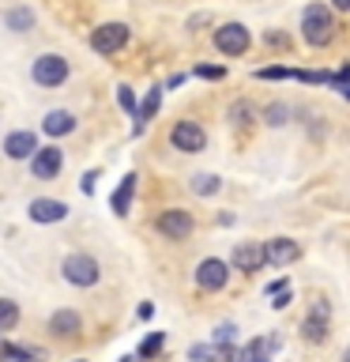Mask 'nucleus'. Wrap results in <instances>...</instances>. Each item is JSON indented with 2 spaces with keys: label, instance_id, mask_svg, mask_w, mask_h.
Instances as JSON below:
<instances>
[{
  "label": "nucleus",
  "instance_id": "f257e3e1",
  "mask_svg": "<svg viewBox=\"0 0 350 362\" xmlns=\"http://www.w3.org/2000/svg\"><path fill=\"white\" fill-rule=\"evenodd\" d=\"M301 38L309 42V45H327L335 38V16H332V8L327 4H309L305 8V16H301Z\"/></svg>",
  "mask_w": 350,
  "mask_h": 362
},
{
  "label": "nucleus",
  "instance_id": "f03ea898",
  "mask_svg": "<svg viewBox=\"0 0 350 362\" xmlns=\"http://www.w3.org/2000/svg\"><path fill=\"white\" fill-rule=\"evenodd\" d=\"M30 76H34V83H38V87H61L68 79V61L61 53H45V57L34 61Z\"/></svg>",
  "mask_w": 350,
  "mask_h": 362
},
{
  "label": "nucleus",
  "instance_id": "7ed1b4c3",
  "mask_svg": "<svg viewBox=\"0 0 350 362\" xmlns=\"http://www.w3.org/2000/svg\"><path fill=\"white\" fill-rule=\"evenodd\" d=\"M102 276V268H98V260L95 257H87V253H72L64 260V279L68 283H76V287H95Z\"/></svg>",
  "mask_w": 350,
  "mask_h": 362
},
{
  "label": "nucleus",
  "instance_id": "20e7f679",
  "mask_svg": "<svg viewBox=\"0 0 350 362\" xmlns=\"http://www.w3.org/2000/svg\"><path fill=\"white\" fill-rule=\"evenodd\" d=\"M169 144H174L177 151H185V155H196V151L207 147V132H203L196 121H177L174 132H169Z\"/></svg>",
  "mask_w": 350,
  "mask_h": 362
},
{
  "label": "nucleus",
  "instance_id": "39448f33",
  "mask_svg": "<svg viewBox=\"0 0 350 362\" xmlns=\"http://www.w3.org/2000/svg\"><path fill=\"white\" fill-rule=\"evenodd\" d=\"M128 45V27L124 23H102V27L90 34V49L95 53H117Z\"/></svg>",
  "mask_w": 350,
  "mask_h": 362
},
{
  "label": "nucleus",
  "instance_id": "423d86ee",
  "mask_svg": "<svg viewBox=\"0 0 350 362\" xmlns=\"http://www.w3.org/2000/svg\"><path fill=\"white\" fill-rule=\"evenodd\" d=\"M215 45H219V53H226V57H241L248 49V30L241 23H226V27L215 30Z\"/></svg>",
  "mask_w": 350,
  "mask_h": 362
},
{
  "label": "nucleus",
  "instance_id": "0eeeda50",
  "mask_svg": "<svg viewBox=\"0 0 350 362\" xmlns=\"http://www.w3.org/2000/svg\"><path fill=\"white\" fill-rule=\"evenodd\" d=\"M192 215L188 211H181V208H169V211H162L158 215V230H162L166 238H174V242H185V238L192 234Z\"/></svg>",
  "mask_w": 350,
  "mask_h": 362
},
{
  "label": "nucleus",
  "instance_id": "6e6552de",
  "mask_svg": "<svg viewBox=\"0 0 350 362\" xmlns=\"http://www.w3.org/2000/svg\"><path fill=\"white\" fill-rule=\"evenodd\" d=\"M226 279H230V264H226V260L207 257V260H203V264L196 268V283H200L203 291H222Z\"/></svg>",
  "mask_w": 350,
  "mask_h": 362
},
{
  "label": "nucleus",
  "instance_id": "1a4fd4ad",
  "mask_svg": "<svg viewBox=\"0 0 350 362\" xmlns=\"http://www.w3.org/2000/svg\"><path fill=\"white\" fill-rule=\"evenodd\" d=\"M61 163H64L61 147H42V151L30 155V170H34V177H42V181L61 174Z\"/></svg>",
  "mask_w": 350,
  "mask_h": 362
},
{
  "label": "nucleus",
  "instance_id": "9d476101",
  "mask_svg": "<svg viewBox=\"0 0 350 362\" xmlns=\"http://www.w3.org/2000/svg\"><path fill=\"white\" fill-rule=\"evenodd\" d=\"M267 264V257H264V245L260 242H241L234 249V268L237 272H260Z\"/></svg>",
  "mask_w": 350,
  "mask_h": 362
},
{
  "label": "nucleus",
  "instance_id": "9b49d317",
  "mask_svg": "<svg viewBox=\"0 0 350 362\" xmlns=\"http://www.w3.org/2000/svg\"><path fill=\"white\" fill-rule=\"evenodd\" d=\"M298 242H290V238H275V242H267L264 245V257H267V264H294V260H298Z\"/></svg>",
  "mask_w": 350,
  "mask_h": 362
},
{
  "label": "nucleus",
  "instance_id": "f8f14e48",
  "mask_svg": "<svg viewBox=\"0 0 350 362\" xmlns=\"http://www.w3.org/2000/svg\"><path fill=\"white\" fill-rule=\"evenodd\" d=\"M38 151V140H34V132H11L4 140V155L8 158H30Z\"/></svg>",
  "mask_w": 350,
  "mask_h": 362
},
{
  "label": "nucleus",
  "instance_id": "ddd939ff",
  "mask_svg": "<svg viewBox=\"0 0 350 362\" xmlns=\"http://www.w3.org/2000/svg\"><path fill=\"white\" fill-rule=\"evenodd\" d=\"M64 215H68V208L61 200H34L30 204V219L34 223H61Z\"/></svg>",
  "mask_w": 350,
  "mask_h": 362
},
{
  "label": "nucleus",
  "instance_id": "4468645a",
  "mask_svg": "<svg viewBox=\"0 0 350 362\" xmlns=\"http://www.w3.org/2000/svg\"><path fill=\"white\" fill-rule=\"evenodd\" d=\"M305 339H309V344H320V339L327 336V305L324 302H316V310H313V317L309 321H305Z\"/></svg>",
  "mask_w": 350,
  "mask_h": 362
},
{
  "label": "nucleus",
  "instance_id": "2eb2a0df",
  "mask_svg": "<svg viewBox=\"0 0 350 362\" xmlns=\"http://www.w3.org/2000/svg\"><path fill=\"white\" fill-rule=\"evenodd\" d=\"M42 129L49 136H68L76 129V117L68 110H49V113H45V121H42Z\"/></svg>",
  "mask_w": 350,
  "mask_h": 362
},
{
  "label": "nucleus",
  "instance_id": "dca6fc26",
  "mask_svg": "<svg viewBox=\"0 0 350 362\" xmlns=\"http://www.w3.org/2000/svg\"><path fill=\"white\" fill-rule=\"evenodd\" d=\"M49 332L53 336H76L79 332V313L76 310H56L49 317Z\"/></svg>",
  "mask_w": 350,
  "mask_h": 362
},
{
  "label": "nucleus",
  "instance_id": "f3484780",
  "mask_svg": "<svg viewBox=\"0 0 350 362\" xmlns=\"http://www.w3.org/2000/svg\"><path fill=\"white\" fill-rule=\"evenodd\" d=\"M192 355V362H234L237 358V351H230V347H207V344H196L188 351Z\"/></svg>",
  "mask_w": 350,
  "mask_h": 362
},
{
  "label": "nucleus",
  "instance_id": "a211bd4d",
  "mask_svg": "<svg viewBox=\"0 0 350 362\" xmlns=\"http://www.w3.org/2000/svg\"><path fill=\"white\" fill-rule=\"evenodd\" d=\"M132 192H135V174H128L117 185V192H113V211L117 215H128V200H132Z\"/></svg>",
  "mask_w": 350,
  "mask_h": 362
},
{
  "label": "nucleus",
  "instance_id": "6ab92c4d",
  "mask_svg": "<svg viewBox=\"0 0 350 362\" xmlns=\"http://www.w3.org/2000/svg\"><path fill=\"white\" fill-rule=\"evenodd\" d=\"M158 102H162V87H155V90H151V95H147V98H143V106H140V110H135V132H140V129H143V124H147V121H151V117H155V110H158Z\"/></svg>",
  "mask_w": 350,
  "mask_h": 362
},
{
  "label": "nucleus",
  "instance_id": "aec40b11",
  "mask_svg": "<svg viewBox=\"0 0 350 362\" xmlns=\"http://www.w3.org/2000/svg\"><path fill=\"white\" fill-rule=\"evenodd\" d=\"M8 27H11V30H30V27H34V11H27V8L8 11Z\"/></svg>",
  "mask_w": 350,
  "mask_h": 362
},
{
  "label": "nucleus",
  "instance_id": "412c9836",
  "mask_svg": "<svg viewBox=\"0 0 350 362\" xmlns=\"http://www.w3.org/2000/svg\"><path fill=\"white\" fill-rule=\"evenodd\" d=\"M16 325H19V305L0 298V328H16Z\"/></svg>",
  "mask_w": 350,
  "mask_h": 362
},
{
  "label": "nucleus",
  "instance_id": "4be33fe9",
  "mask_svg": "<svg viewBox=\"0 0 350 362\" xmlns=\"http://www.w3.org/2000/svg\"><path fill=\"white\" fill-rule=\"evenodd\" d=\"M192 189H196L200 197H211V192H219V177H215V174H200V177H192Z\"/></svg>",
  "mask_w": 350,
  "mask_h": 362
},
{
  "label": "nucleus",
  "instance_id": "5701e85b",
  "mask_svg": "<svg viewBox=\"0 0 350 362\" xmlns=\"http://www.w3.org/2000/svg\"><path fill=\"white\" fill-rule=\"evenodd\" d=\"M162 344H166V336H162V332H151V336L143 339V347H140V358L158 355V351H162Z\"/></svg>",
  "mask_w": 350,
  "mask_h": 362
},
{
  "label": "nucleus",
  "instance_id": "b1692460",
  "mask_svg": "<svg viewBox=\"0 0 350 362\" xmlns=\"http://www.w3.org/2000/svg\"><path fill=\"white\" fill-rule=\"evenodd\" d=\"M117 102H121V106L128 110V113H135V98H132L128 87H117Z\"/></svg>",
  "mask_w": 350,
  "mask_h": 362
},
{
  "label": "nucleus",
  "instance_id": "393cba45",
  "mask_svg": "<svg viewBox=\"0 0 350 362\" xmlns=\"http://www.w3.org/2000/svg\"><path fill=\"white\" fill-rule=\"evenodd\" d=\"M196 76H203V79H222V76H226V68H207V64H200V68H196Z\"/></svg>",
  "mask_w": 350,
  "mask_h": 362
},
{
  "label": "nucleus",
  "instance_id": "a878e982",
  "mask_svg": "<svg viewBox=\"0 0 350 362\" xmlns=\"http://www.w3.org/2000/svg\"><path fill=\"white\" fill-rule=\"evenodd\" d=\"M248 113H253V110H248L245 102H241V106H234V110H230V117H234V124H245V121H248Z\"/></svg>",
  "mask_w": 350,
  "mask_h": 362
},
{
  "label": "nucleus",
  "instance_id": "bb28decb",
  "mask_svg": "<svg viewBox=\"0 0 350 362\" xmlns=\"http://www.w3.org/2000/svg\"><path fill=\"white\" fill-rule=\"evenodd\" d=\"M234 332H237L234 325H222L219 332H215V339H219V344H230V339H234Z\"/></svg>",
  "mask_w": 350,
  "mask_h": 362
},
{
  "label": "nucleus",
  "instance_id": "cd10ccee",
  "mask_svg": "<svg viewBox=\"0 0 350 362\" xmlns=\"http://www.w3.org/2000/svg\"><path fill=\"white\" fill-rule=\"evenodd\" d=\"M267 117H271V124H282V121H286V110H282V106H271Z\"/></svg>",
  "mask_w": 350,
  "mask_h": 362
},
{
  "label": "nucleus",
  "instance_id": "c85d7f7f",
  "mask_svg": "<svg viewBox=\"0 0 350 362\" xmlns=\"http://www.w3.org/2000/svg\"><path fill=\"white\" fill-rule=\"evenodd\" d=\"M4 355H8V358H34L30 351H19V347H4Z\"/></svg>",
  "mask_w": 350,
  "mask_h": 362
},
{
  "label": "nucleus",
  "instance_id": "c756f323",
  "mask_svg": "<svg viewBox=\"0 0 350 362\" xmlns=\"http://www.w3.org/2000/svg\"><path fill=\"white\" fill-rule=\"evenodd\" d=\"M332 4H335L339 11H350V0H332Z\"/></svg>",
  "mask_w": 350,
  "mask_h": 362
},
{
  "label": "nucleus",
  "instance_id": "7c9ffc66",
  "mask_svg": "<svg viewBox=\"0 0 350 362\" xmlns=\"http://www.w3.org/2000/svg\"><path fill=\"white\" fill-rule=\"evenodd\" d=\"M343 362H350V347H346V355H343Z\"/></svg>",
  "mask_w": 350,
  "mask_h": 362
},
{
  "label": "nucleus",
  "instance_id": "2f4dec72",
  "mask_svg": "<svg viewBox=\"0 0 350 362\" xmlns=\"http://www.w3.org/2000/svg\"><path fill=\"white\" fill-rule=\"evenodd\" d=\"M124 362H135V358H124Z\"/></svg>",
  "mask_w": 350,
  "mask_h": 362
},
{
  "label": "nucleus",
  "instance_id": "473e14b6",
  "mask_svg": "<svg viewBox=\"0 0 350 362\" xmlns=\"http://www.w3.org/2000/svg\"><path fill=\"white\" fill-rule=\"evenodd\" d=\"M346 98H350V87H346Z\"/></svg>",
  "mask_w": 350,
  "mask_h": 362
},
{
  "label": "nucleus",
  "instance_id": "72a5a7b5",
  "mask_svg": "<svg viewBox=\"0 0 350 362\" xmlns=\"http://www.w3.org/2000/svg\"><path fill=\"white\" fill-rule=\"evenodd\" d=\"M260 362H267V358H260Z\"/></svg>",
  "mask_w": 350,
  "mask_h": 362
}]
</instances>
